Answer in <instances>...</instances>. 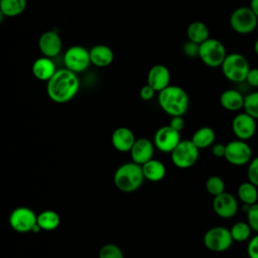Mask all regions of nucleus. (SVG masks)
Returning a JSON list of instances; mask_svg holds the SVG:
<instances>
[{"mask_svg": "<svg viewBox=\"0 0 258 258\" xmlns=\"http://www.w3.org/2000/svg\"><path fill=\"white\" fill-rule=\"evenodd\" d=\"M212 153L215 157L221 158V157H225V153H226V144L223 143H214L212 145Z\"/></svg>", "mask_w": 258, "mask_h": 258, "instance_id": "39", "label": "nucleus"}, {"mask_svg": "<svg viewBox=\"0 0 258 258\" xmlns=\"http://www.w3.org/2000/svg\"><path fill=\"white\" fill-rule=\"evenodd\" d=\"M227 50L222 41L216 38H209L200 44L199 57L210 68L221 67L227 56Z\"/></svg>", "mask_w": 258, "mask_h": 258, "instance_id": "5", "label": "nucleus"}, {"mask_svg": "<svg viewBox=\"0 0 258 258\" xmlns=\"http://www.w3.org/2000/svg\"><path fill=\"white\" fill-rule=\"evenodd\" d=\"M90 50L82 45L70 46L63 54L64 68L75 74L83 73L89 69L91 64Z\"/></svg>", "mask_w": 258, "mask_h": 258, "instance_id": "9", "label": "nucleus"}, {"mask_svg": "<svg viewBox=\"0 0 258 258\" xmlns=\"http://www.w3.org/2000/svg\"><path fill=\"white\" fill-rule=\"evenodd\" d=\"M99 258H124V255L117 245L106 244L100 249Z\"/></svg>", "mask_w": 258, "mask_h": 258, "instance_id": "31", "label": "nucleus"}, {"mask_svg": "<svg viewBox=\"0 0 258 258\" xmlns=\"http://www.w3.org/2000/svg\"><path fill=\"white\" fill-rule=\"evenodd\" d=\"M156 91L150 87L149 85H144L141 89H140V92H139V95H140V98L143 100V101H150L154 95H155Z\"/></svg>", "mask_w": 258, "mask_h": 258, "instance_id": "37", "label": "nucleus"}, {"mask_svg": "<svg viewBox=\"0 0 258 258\" xmlns=\"http://www.w3.org/2000/svg\"><path fill=\"white\" fill-rule=\"evenodd\" d=\"M186 35L189 41L202 44L210 38L209 27L202 21L196 20L189 23L186 28Z\"/></svg>", "mask_w": 258, "mask_h": 258, "instance_id": "23", "label": "nucleus"}, {"mask_svg": "<svg viewBox=\"0 0 258 258\" xmlns=\"http://www.w3.org/2000/svg\"><path fill=\"white\" fill-rule=\"evenodd\" d=\"M158 104L169 116H183L189 105V98L185 90L179 86L170 85L158 93Z\"/></svg>", "mask_w": 258, "mask_h": 258, "instance_id": "2", "label": "nucleus"}, {"mask_svg": "<svg viewBox=\"0 0 258 258\" xmlns=\"http://www.w3.org/2000/svg\"><path fill=\"white\" fill-rule=\"evenodd\" d=\"M250 69L251 67L248 59L239 52H232L227 54L221 66L224 77L228 81L236 84L246 81Z\"/></svg>", "mask_w": 258, "mask_h": 258, "instance_id": "4", "label": "nucleus"}, {"mask_svg": "<svg viewBox=\"0 0 258 258\" xmlns=\"http://www.w3.org/2000/svg\"><path fill=\"white\" fill-rule=\"evenodd\" d=\"M184 119L182 116H175V117H171L170 121H169V126L171 128H173L174 130L180 132L183 128H184Z\"/></svg>", "mask_w": 258, "mask_h": 258, "instance_id": "38", "label": "nucleus"}, {"mask_svg": "<svg viewBox=\"0 0 258 258\" xmlns=\"http://www.w3.org/2000/svg\"><path fill=\"white\" fill-rule=\"evenodd\" d=\"M238 197L240 201L246 206H252L258 203V189L252 182H242L238 187Z\"/></svg>", "mask_w": 258, "mask_h": 258, "instance_id": "26", "label": "nucleus"}, {"mask_svg": "<svg viewBox=\"0 0 258 258\" xmlns=\"http://www.w3.org/2000/svg\"><path fill=\"white\" fill-rule=\"evenodd\" d=\"M245 82L249 87L258 88V68L250 69Z\"/></svg>", "mask_w": 258, "mask_h": 258, "instance_id": "36", "label": "nucleus"}, {"mask_svg": "<svg viewBox=\"0 0 258 258\" xmlns=\"http://www.w3.org/2000/svg\"><path fill=\"white\" fill-rule=\"evenodd\" d=\"M206 189L215 198L225 191V182L219 175H211L206 180Z\"/></svg>", "mask_w": 258, "mask_h": 258, "instance_id": "30", "label": "nucleus"}, {"mask_svg": "<svg viewBox=\"0 0 258 258\" xmlns=\"http://www.w3.org/2000/svg\"><path fill=\"white\" fill-rule=\"evenodd\" d=\"M56 67L53 60L50 57L46 56H40L37 57L31 67L32 75L35 79L41 81V82H48L53 75L56 73Z\"/></svg>", "mask_w": 258, "mask_h": 258, "instance_id": "19", "label": "nucleus"}, {"mask_svg": "<svg viewBox=\"0 0 258 258\" xmlns=\"http://www.w3.org/2000/svg\"><path fill=\"white\" fill-rule=\"evenodd\" d=\"M60 218L58 214L51 210H45L37 215V225L41 230L52 231L58 227Z\"/></svg>", "mask_w": 258, "mask_h": 258, "instance_id": "27", "label": "nucleus"}, {"mask_svg": "<svg viewBox=\"0 0 258 258\" xmlns=\"http://www.w3.org/2000/svg\"><path fill=\"white\" fill-rule=\"evenodd\" d=\"M245 96L236 89L225 90L220 96L221 106L230 112H237L244 108Z\"/></svg>", "mask_w": 258, "mask_h": 258, "instance_id": "20", "label": "nucleus"}, {"mask_svg": "<svg viewBox=\"0 0 258 258\" xmlns=\"http://www.w3.org/2000/svg\"><path fill=\"white\" fill-rule=\"evenodd\" d=\"M80 80L77 74L63 68L56 71L53 77L46 83L48 98L57 104L70 102L78 94Z\"/></svg>", "mask_w": 258, "mask_h": 258, "instance_id": "1", "label": "nucleus"}, {"mask_svg": "<svg viewBox=\"0 0 258 258\" xmlns=\"http://www.w3.org/2000/svg\"><path fill=\"white\" fill-rule=\"evenodd\" d=\"M256 120L246 112L238 113L232 120V131L239 140L247 141L256 133Z\"/></svg>", "mask_w": 258, "mask_h": 258, "instance_id": "13", "label": "nucleus"}, {"mask_svg": "<svg viewBox=\"0 0 258 258\" xmlns=\"http://www.w3.org/2000/svg\"><path fill=\"white\" fill-rule=\"evenodd\" d=\"M216 139V133L213 128L209 126H203L195 131L190 140L199 149L210 147L214 144Z\"/></svg>", "mask_w": 258, "mask_h": 258, "instance_id": "24", "label": "nucleus"}, {"mask_svg": "<svg viewBox=\"0 0 258 258\" xmlns=\"http://www.w3.org/2000/svg\"><path fill=\"white\" fill-rule=\"evenodd\" d=\"M116 187L124 192H131L138 189L145 179L142 166L131 161L121 164L114 173Z\"/></svg>", "mask_w": 258, "mask_h": 258, "instance_id": "3", "label": "nucleus"}, {"mask_svg": "<svg viewBox=\"0 0 258 258\" xmlns=\"http://www.w3.org/2000/svg\"><path fill=\"white\" fill-rule=\"evenodd\" d=\"M147 85L158 93L170 86V72L168 68L163 64L151 67L147 74Z\"/></svg>", "mask_w": 258, "mask_h": 258, "instance_id": "17", "label": "nucleus"}, {"mask_svg": "<svg viewBox=\"0 0 258 258\" xmlns=\"http://www.w3.org/2000/svg\"><path fill=\"white\" fill-rule=\"evenodd\" d=\"M246 215L247 223L255 233H258V203L252 206H247Z\"/></svg>", "mask_w": 258, "mask_h": 258, "instance_id": "32", "label": "nucleus"}, {"mask_svg": "<svg viewBox=\"0 0 258 258\" xmlns=\"http://www.w3.org/2000/svg\"><path fill=\"white\" fill-rule=\"evenodd\" d=\"M180 141V132L174 130L169 125L158 128L153 137L155 148L164 153H171Z\"/></svg>", "mask_w": 258, "mask_h": 258, "instance_id": "12", "label": "nucleus"}, {"mask_svg": "<svg viewBox=\"0 0 258 258\" xmlns=\"http://www.w3.org/2000/svg\"><path fill=\"white\" fill-rule=\"evenodd\" d=\"M233 242L230 229L222 226L209 229L204 236V244L212 252H225L232 246Z\"/></svg>", "mask_w": 258, "mask_h": 258, "instance_id": "8", "label": "nucleus"}, {"mask_svg": "<svg viewBox=\"0 0 258 258\" xmlns=\"http://www.w3.org/2000/svg\"><path fill=\"white\" fill-rule=\"evenodd\" d=\"M243 110L255 120H258V91L245 95Z\"/></svg>", "mask_w": 258, "mask_h": 258, "instance_id": "29", "label": "nucleus"}, {"mask_svg": "<svg viewBox=\"0 0 258 258\" xmlns=\"http://www.w3.org/2000/svg\"><path fill=\"white\" fill-rule=\"evenodd\" d=\"M249 7L254 12V14L258 17V0H250Z\"/></svg>", "mask_w": 258, "mask_h": 258, "instance_id": "40", "label": "nucleus"}, {"mask_svg": "<svg viewBox=\"0 0 258 258\" xmlns=\"http://www.w3.org/2000/svg\"><path fill=\"white\" fill-rule=\"evenodd\" d=\"M9 224L13 230L19 233L30 232L37 225V215L29 208L18 207L11 212Z\"/></svg>", "mask_w": 258, "mask_h": 258, "instance_id": "11", "label": "nucleus"}, {"mask_svg": "<svg viewBox=\"0 0 258 258\" xmlns=\"http://www.w3.org/2000/svg\"><path fill=\"white\" fill-rule=\"evenodd\" d=\"M135 141V135L128 127H118L111 135L112 145L119 152H130Z\"/></svg>", "mask_w": 258, "mask_h": 258, "instance_id": "18", "label": "nucleus"}, {"mask_svg": "<svg viewBox=\"0 0 258 258\" xmlns=\"http://www.w3.org/2000/svg\"><path fill=\"white\" fill-rule=\"evenodd\" d=\"M230 232L234 241L245 242L250 238L253 230L247 222H237L231 227Z\"/></svg>", "mask_w": 258, "mask_h": 258, "instance_id": "28", "label": "nucleus"}, {"mask_svg": "<svg viewBox=\"0 0 258 258\" xmlns=\"http://www.w3.org/2000/svg\"><path fill=\"white\" fill-rule=\"evenodd\" d=\"M230 26L239 34H248L254 31L258 24V17L250 7L241 6L236 8L230 15Z\"/></svg>", "mask_w": 258, "mask_h": 258, "instance_id": "6", "label": "nucleus"}, {"mask_svg": "<svg viewBox=\"0 0 258 258\" xmlns=\"http://www.w3.org/2000/svg\"><path fill=\"white\" fill-rule=\"evenodd\" d=\"M238 202L236 198L227 191L217 196L213 200V210L223 219L233 218L238 212Z\"/></svg>", "mask_w": 258, "mask_h": 258, "instance_id": "14", "label": "nucleus"}, {"mask_svg": "<svg viewBox=\"0 0 258 258\" xmlns=\"http://www.w3.org/2000/svg\"><path fill=\"white\" fill-rule=\"evenodd\" d=\"M199 50H200V44L195 43V42L189 41V40L184 42L183 45H182V51L188 57L199 56Z\"/></svg>", "mask_w": 258, "mask_h": 258, "instance_id": "34", "label": "nucleus"}, {"mask_svg": "<svg viewBox=\"0 0 258 258\" xmlns=\"http://www.w3.org/2000/svg\"><path fill=\"white\" fill-rule=\"evenodd\" d=\"M254 51H255V53L257 54V56H258V38L255 40V42H254Z\"/></svg>", "mask_w": 258, "mask_h": 258, "instance_id": "41", "label": "nucleus"}, {"mask_svg": "<svg viewBox=\"0 0 258 258\" xmlns=\"http://www.w3.org/2000/svg\"><path fill=\"white\" fill-rule=\"evenodd\" d=\"M172 163L178 168H189L196 164L199 159L200 149L190 139L181 140L179 144L170 153Z\"/></svg>", "mask_w": 258, "mask_h": 258, "instance_id": "7", "label": "nucleus"}, {"mask_svg": "<svg viewBox=\"0 0 258 258\" xmlns=\"http://www.w3.org/2000/svg\"><path fill=\"white\" fill-rule=\"evenodd\" d=\"M141 166H142L145 179L149 181H153V182L160 181L164 178L166 174L165 165L161 161L154 158H152L151 160H149L148 162H146Z\"/></svg>", "mask_w": 258, "mask_h": 258, "instance_id": "22", "label": "nucleus"}, {"mask_svg": "<svg viewBox=\"0 0 258 258\" xmlns=\"http://www.w3.org/2000/svg\"><path fill=\"white\" fill-rule=\"evenodd\" d=\"M90 57L92 64L98 68H106L113 62L114 52L106 44H96L90 49Z\"/></svg>", "mask_w": 258, "mask_h": 258, "instance_id": "21", "label": "nucleus"}, {"mask_svg": "<svg viewBox=\"0 0 258 258\" xmlns=\"http://www.w3.org/2000/svg\"><path fill=\"white\" fill-rule=\"evenodd\" d=\"M248 180L258 187V156L252 158L247 169Z\"/></svg>", "mask_w": 258, "mask_h": 258, "instance_id": "33", "label": "nucleus"}, {"mask_svg": "<svg viewBox=\"0 0 258 258\" xmlns=\"http://www.w3.org/2000/svg\"><path fill=\"white\" fill-rule=\"evenodd\" d=\"M27 5V0H0V13L6 17H15L22 14Z\"/></svg>", "mask_w": 258, "mask_h": 258, "instance_id": "25", "label": "nucleus"}, {"mask_svg": "<svg viewBox=\"0 0 258 258\" xmlns=\"http://www.w3.org/2000/svg\"><path fill=\"white\" fill-rule=\"evenodd\" d=\"M154 148V143L150 139L145 137L137 138L132 149L130 150L132 161L139 165L145 164L153 158Z\"/></svg>", "mask_w": 258, "mask_h": 258, "instance_id": "16", "label": "nucleus"}, {"mask_svg": "<svg viewBox=\"0 0 258 258\" xmlns=\"http://www.w3.org/2000/svg\"><path fill=\"white\" fill-rule=\"evenodd\" d=\"M247 254L249 258H258V233L248 242Z\"/></svg>", "mask_w": 258, "mask_h": 258, "instance_id": "35", "label": "nucleus"}, {"mask_svg": "<svg viewBox=\"0 0 258 258\" xmlns=\"http://www.w3.org/2000/svg\"><path fill=\"white\" fill-rule=\"evenodd\" d=\"M224 158L230 164L236 166L249 164L252 160V149L246 141L235 139L226 144V153Z\"/></svg>", "mask_w": 258, "mask_h": 258, "instance_id": "10", "label": "nucleus"}, {"mask_svg": "<svg viewBox=\"0 0 258 258\" xmlns=\"http://www.w3.org/2000/svg\"><path fill=\"white\" fill-rule=\"evenodd\" d=\"M38 48L43 56L52 58L58 55L62 48V41L59 34L54 30L43 32L38 38Z\"/></svg>", "mask_w": 258, "mask_h": 258, "instance_id": "15", "label": "nucleus"}]
</instances>
